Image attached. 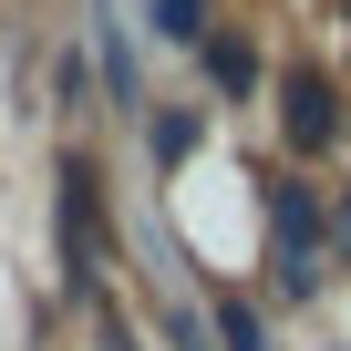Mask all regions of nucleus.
Listing matches in <instances>:
<instances>
[{
  "label": "nucleus",
  "instance_id": "1a4fd4ad",
  "mask_svg": "<svg viewBox=\"0 0 351 351\" xmlns=\"http://www.w3.org/2000/svg\"><path fill=\"white\" fill-rule=\"evenodd\" d=\"M165 341H176V351H217V341H207V310H197V300H165Z\"/></svg>",
  "mask_w": 351,
  "mask_h": 351
},
{
  "label": "nucleus",
  "instance_id": "0eeeda50",
  "mask_svg": "<svg viewBox=\"0 0 351 351\" xmlns=\"http://www.w3.org/2000/svg\"><path fill=\"white\" fill-rule=\"evenodd\" d=\"M207 320H217V341H228V351H269V320H258L238 289H207Z\"/></svg>",
  "mask_w": 351,
  "mask_h": 351
},
{
  "label": "nucleus",
  "instance_id": "f257e3e1",
  "mask_svg": "<svg viewBox=\"0 0 351 351\" xmlns=\"http://www.w3.org/2000/svg\"><path fill=\"white\" fill-rule=\"evenodd\" d=\"M52 248H62V279L73 289L104 279V176H93V155H62L52 165Z\"/></svg>",
  "mask_w": 351,
  "mask_h": 351
},
{
  "label": "nucleus",
  "instance_id": "39448f33",
  "mask_svg": "<svg viewBox=\"0 0 351 351\" xmlns=\"http://www.w3.org/2000/svg\"><path fill=\"white\" fill-rule=\"evenodd\" d=\"M197 62H207V83H217L228 104H248V93H258V52H248L238 32H207V42H197Z\"/></svg>",
  "mask_w": 351,
  "mask_h": 351
},
{
  "label": "nucleus",
  "instance_id": "9d476101",
  "mask_svg": "<svg viewBox=\"0 0 351 351\" xmlns=\"http://www.w3.org/2000/svg\"><path fill=\"white\" fill-rule=\"evenodd\" d=\"M330 238H341V248H351V186H341V207H330Z\"/></svg>",
  "mask_w": 351,
  "mask_h": 351
},
{
  "label": "nucleus",
  "instance_id": "423d86ee",
  "mask_svg": "<svg viewBox=\"0 0 351 351\" xmlns=\"http://www.w3.org/2000/svg\"><path fill=\"white\" fill-rule=\"evenodd\" d=\"M197 134H207V114H197V104H145V145H155V165H186V155H197Z\"/></svg>",
  "mask_w": 351,
  "mask_h": 351
},
{
  "label": "nucleus",
  "instance_id": "9b49d317",
  "mask_svg": "<svg viewBox=\"0 0 351 351\" xmlns=\"http://www.w3.org/2000/svg\"><path fill=\"white\" fill-rule=\"evenodd\" d=\"M104 351H145V341H134V330H124V320H104Z\"/></svg>",
  "mask_w": 351,
  "mask_h": 351
},
{
  "label": "nucleus",
  "instance_id": "20e7f679",
  "mask_svg": "<svg viewBox=\"0 0 351 351\" xmlns=\"http://www.w3.org/2000/svg\"><path fill=\"white\" fill-rule=\"evenodd\" d=\"M93 52H104V93H114V114H145V73H134V42L114 32V11L93 0Z\"/></svg>",
  "mask_w": 351,
  "mask_h": 351
},
{
  "label": "nucleus",
  "instance_id": "f03ea898",
  "mask_svg": "<svg viewBox=\"0 0 351 351\" xmlns=\"http://www.w3.org/2000/svg\"><path fill=\"white\" fill-rule=\"evenodd\" d=\"M269 289L279 300L320 289V186L300 176H269Z\"/></svg>",
  "mask_w": 351,
  "mask_h": 351
},
{
  "label": "nucleus",
  "instance_id": "6e6552de",
  "mask_svg": "<svg viewBox=\"0 0 351 351\" xmlns=\"http://www.w3.org/2000/svg\"><path fill=\"white\" fill-rule=\"evenodd\" d=\"M155 32L197 52V42H207V0H155Z\"/></svg>",
  "mask_w": 351,
  "mask_h": 351
},
{
  "label": "nucleus",
  "instance_id": "7ed1b4c3",
  "mask_svg": "<svg viewBox=\"0 0 351 351\" xmlns=\"http://www.w3.org/2000/svg\"><path fill=\"white\" fill-rule=\"evenodd\" d=\"M279 134H289V155H320V145H341V93L300 62L289 73V93H279Z\"/></svg>",
  "mask_w": 351,
  "mask_h": 351
}]
</instances>
